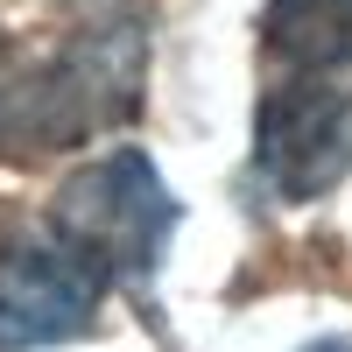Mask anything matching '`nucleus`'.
Segmentation results:
<instances>
[{
    "mask_svg": "<svg viewBox=\"0 0 352 352\" xmlns=\"http://www.w3.org/2000/svg\"><path fill=\"white\" fill-rule=\"evenodd\" d=\"M268 56L282 78L261 99L254 169L275 197H317L352 162V0H275Z\"/></svg>",
    "mask_w": 352,
    "mask_h": 352,
    "instance_id": "1",
    "label": "nucleus"
},
{
    "mask_svg": "<svg viewBox=\"0 0 352 352\" xmlns=\"http://www.w3.org/2000/svg\"><path fill=\"white\" fill-rule=\"evenodd\" d=\"M50 232L85 247L106 268V282H148L162 268L169 232H176V197L162 190L148 155H106L64 184Z\"/></svg>",
    "mask_w": 352,
    "mask_h": 352,
    "instance_id": "2",
    "label": "nucleus"
},
{
    "mask_svg": "<svg viewBox=\"0 0 352 352\" xmlns=\"http://www.w3.org/2000/svg\"><path fill=\"white\" fill-rule=\"evenodd\" d=\"M106 303V268L64 232L21 240L0 254V345H56L78 338Z\"/></svg>",
    "mask_w": 352,
    "mask_h": 352,
    "instance_id": "3",
    "label": "nucleus"
}]
</instances>
